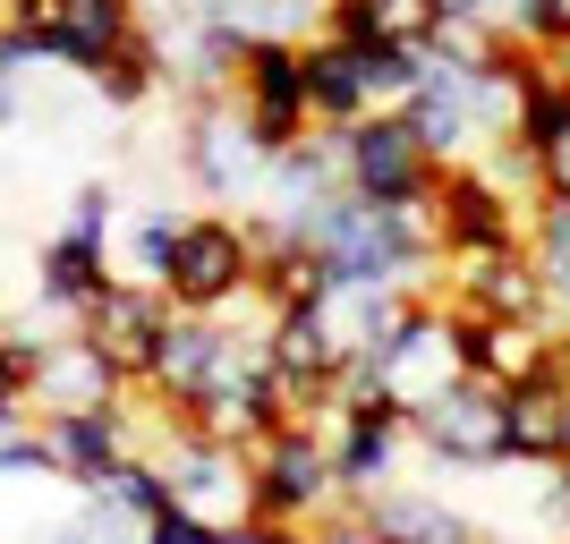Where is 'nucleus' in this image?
Returning a JSON list of instances; mask_svg holds the SVG:
<instances>
[{
  "label": "nucleus",
  "mask_w": 570,
  "mask_h": 544,
  "mask_svg": "<svg viewBox=\"0 0 570 544\" xmlns=\"http://www.w3.org/2000/svg\"><path fill=\"white\" fill-rule=\"evenodd\" d=\"M460 375H469V366H460V324H452V307L417 289V298L401 307V324H392L375 349L341 375V392H375V400H392V408H409V417H417V408L443 400Z\"/></svg>",
  "instance_id": "1"
},
{
  "label": "nucleus",
  "mask_w": 570,
  "mask_h": 544,
  "mask_svg": "<svg viewBox=\"0 0 570 544\" xmlns=\"http://www.w3.org/2000/svg\"><path fill=\"white\" fill-rule=\"evenodd\" d=\"M426 77V51H366L350 34H307V111L315 128H350L366 111H401L409 86Z\"/></svg>",
  "instance_id": "2"
},
{
  "label": "nucleus",
  "mask_w": 570,
  "mask_h": 544,
  "mask_svg": "<svg viewBox=\"0 0 570 544\" xmlns=\"http://www.w3.org/2000/svg\"><path fill=\"white\" fill-rule=\"evenodd\" d=\"M247 289H256V230L230 214H188L163 273V298L179 315H230Z\"/></svg>",
  "instance_id": "3"
},
{
  "label": "nucleus",
  "mask_w": 570,
  "mask_h": 544,
  "mask_svg": "<svg viewBox=\"0 0 570 544\" xmlns=\"http://www.w3.org/2000/svg\"><path fill=\"white\" fill-rule=\"evenodd\" d=\"M256 520H333L341 476H333V434L324 426H273L256 451Z\"/></svg>",
  "instance_id": "4"
},
{
  "label": "nucleus",
  "mask_w": 570,
  "mask_h": 544,
  "mask_svg": "<svg viewBox=\"0 0 570 544\" xmlns=\"http://www.w3.org/2000/svg\"><path fill=\"white\" fill-rule=\"evenodd\" d=\"M333 137H341V188L366 205H409V196H434V179H443V162L417 145L401 111H366Z\"/></svg>",
  "instance_id": "5"
},
{
  "label": "nucleus",
  "mask_w": 570,
  "mask_h": 544,
  "mask_svg": "<svg viewBox=\"0 0 570 544\" xmlns=\"http://www.w3.org/2000/svg\"><path fill=\"white\" fill-rule=\"evenodd\" d=\"M154 459H163V476H170V502L196 511L205 527H247L256 520V468H247V451L214 443V434H188L170 417V434H163Z\"/></svg>",
  "instance_id": "6"
},
{
  "label": "nucleus",
  "mask_w": 570,
  "mask_h": 544,
  "mask_svg": "<svg viewBox=\"0 0 570 544\" xmlns=\"http://www.w3.org/2000/svg\"><path fill=\"white\" fill-rule=\"evenodd\" d=\"M324 434H333V476H341V511H366V502L392 485V468H401L409 451V408L375 400V392H341L333 417H324Z\"/></svg>",
  "instance_id": "7"
},
{
  "label": "nucleus",
  "mask_w": 570,
  "mask_h": 544,
  "mask_svg": "<svg viewBox=\"0 0 570 544\" xmlns=\"http://www.w3.org/2000/svg\"><path fill=\"white\" fill-rule=\"evenodd\" d=\"M434 298L460 315H553L546 273L528 256V238H502V247H452L434 264Z\"/></svg>",
  "instance_id": "8"
},
{
  "label": "nucleus",
  "mask_w": 570,
  "mask_h": 544,
  "mask_svg": "<svg viewBox=\"0 0 570 544\" xmlns=\"http://www.w3.org/2000/svg\"><path fill=\"white\" fill-rule=\"evenodd\" d=\"M409 443L434 468H511V426H502V392L460 375L443 400H426L409 417Z\"/></svg>",
  "instance_id": "9"
},
{
  "label": "nucleus",
  "mask_w": 570,
  "mask_h": 544,
  "mask_svg": "<svg viewBox=\"0 0 570 544\" xmlns=\"http://www.w3.org/2000/svg\"><path fill=\"white\" fill-rule=\"evenodd\" d=\"M238 111H247V128H256L264 154H282V145H298L315 128L307 111V43H282V34H256L247 43V60H238Z\"/></svg>",
  "instance_id": "10"
},
{
  "label": "nucleus",
  "mask_w": 570,
  "mask_h": 544,
  "mask_svg": "<svg viewBox=\"0 0 570 544\" xmlns=\"http://www.w3.org/2000/svg\"><path fill=\"white\" fill-rule=\"evenodd\" d=\"M179 162H188V179L205 196H238V205H256L264 196V154L256 128H247V111H238V95H205L188 111V137H179Z\"/></svg>",
  "instance_id": "11"
},
{
  "label": "nucleus",
  "mask_w": 570,
  "mask_h": 544,
  "mask_svg": "<svg viewBox=\"0 0 570 544\" xmlns=\"http://www.w3.org/2000/svg\"><path fill=\"white\" fill-rule=\"evenodd\" d=\"M401 119L417 128V145H426L443 170L476 162L485 154V119H476V69H460V60H434L426 51V77L409 86Z\"/></svg>",
  "instance_id": "12"
},
{
  "label": "nucleus",
  "mask_w": 570,
  "mask_h": 544,
  "mask_svg": "<svg viewBox=\"0 0 570 544\" xmlns=\"http://www.w3.org/2000/svg\"><path fill=\"white\" fill-rule=\"evenodd\" d=\"M528 196H511L485 162H460L434 179V221H443V256L452 247H502V238H528Z\"/></svg>",
  "instance_id": "13"
},
{
  "label": "nucleus",
  "mask_w": 570,
  "mask_h": 544,
  "mask_svg": "<svg viewBox=\"0 0 570 544\" xmlns=\"http://www.w3.org/2000/svg\"><path fill=\"white\" fill-rule=\"evenodd\" d=\"M452 324H460V366H469V383L511 392V383L546 375L562 315H460V307H452Z\"/></svg>",
  "instance_id": "14"
},
{
  "label": "nucleus",
  "mask_w": 570,
  "mask_h": 544,
  "mask_svg": "<svg viewBox=\"0 0 570 544\" xmlns=\"http://www.w3.org/2000/svg\"><path fill=\"white\" fill-rule=\"evenodd\" d=\"M170 315H179V307H170L154 281H128V273H119V281L95 298V315H86L77 332H86V340H102V349H111V366H119L128 383H145V375H154V357H163Z\"/></svg>",
  "instance_id": "15"
},
{
  "label": "nucleus",
  "mask_w": 570,
  "mask_h": 544,
  "mask_svg": "<svg viewBox=\"0 0 570 544\" xmlns=\"http://www.w3.org/2000/svg\"><path fill=\"white\" fill-rule=\"evenodd\" d=\"M137 392V383L111 366V349L102 340H86V332H51L43 357H35V408L43 417H69V408H119Z\"/></svg>",
  "instance_id": "16"
},
{
  "label": "nucleus",
  "mask_w": 570,
  "mask_h": 544,
  "mask_svg": "<svg viewBox=\"0 0 570 544\" xmlns=\"http://www.w3.org/2000/svg\"><path fill=\"white\" fill-rule=\"evenodd\" d=\"M111 281H119L111 247H95V238H77V230H51L43 256H35V307H43V324H60V332L86 324ZM35 307H26V315H35Z\"/></svg>",
  "instance_id": "17"
},
{
  "label": "nucleus",
  "mask_w": 570,
  "mask_h": 544,
  "mask_svg": "<svg viewBox=\"0 0 570 544\" xmlns=\"http://www.w3.org/2000/svg\"><path fill=\"white\" fill-rule=\"evenodd\" d=\"M51 434V459H60V476H69L77 494H95L102 476L137 451V417H128V400L119 408H69V417H43Z\"/></svg>",
  "instance_id": "18"
},
{
  "label": "nucleus",
  "mask_w": 570,
  "mask_h": 544,
  "mask_svg": "<svg viewBox=\"0 0 570 544\" xmlns=\"http://www.w3.org/2000/svg\"><path fill=\"white\" fill-rule=\"evenodd\" d=\"M357 527L375 544H485L443 494H417V485H383V494L357 511Z\"/></svg>",
  "instance_id": "19"
},
{
  "label": "nucleus",
  "mask_w": 570,
  "mask_h": 544,
  "mask_svg": "<svg viewBox=\"0 0 570 544\" xmlns=\"http://www.w3.org/2000/svg\"><path fill=\"white\" fill-rule=\"evenodd\" d=\"M502 426H511V459L520 468H562L570 459V408L553 375H528L502 392Z\"/></svg>",
  "instance_id": "20"
},
{
  "label": "nucleus",
  "mask_w": 570,
  "mask_h": 544,
  "mask_svg": "<svg viewBox=\"0 0 570 544\" xmlns=\"http://www.w3.org/2000/svg\"><path fill=\"white\" fill-rule=\"evenodd\" d=\"M324 26L350 34V43H366V51H426L434 43V0H333Z\"/></svg>",
  "instance_id": "21"
},
{
  "label": "nucleus",
  "mask_w": 570,
  "mask_h": 544,
  "mask_svg": "<svg viewBox=\"0 0 570 544\" xmlns=\"http://www.w3.org/2000/svg\"><path fill=\"white\" fill-rule=\"evenodd\" d=\"M528 256L546 273L553 315L570 324V196H537V214H528Z\"/></svg>",
  "instance_id": "22"
},
{
  "label": "nucleus",
  "mask_w": 570,
  "mask_h": 544,
  "mask_svg": "<svg viewBox=\"0 0 570 544\" xmlns=\"http://www.w3.org/2000/svg\"><path fill=\"white\" fill-rule=\"evenodd\" d=\"M163 77H170V69H163V43H154V34H137L128 51H111V60L95 69V95L111 102V111H137V102L163 95Z\"/></svg>",
  "instance_id": "23"
},
{
  "label": "nucleus",
  "mask_w": 570,
  "mask_h": 544,
  "mask_svg": "<svg viewBox=\"0 0 570 544\" xmlns=\"http://www.w3.org/2000/svg\"><path fill=\"white\" fill-rule=\"evenodd\" d=\"M179 230H188V214H179V205H145V214L128 221V281H154V289H163Z\"/></svg>",
  "instance_id": "24"
},
{
  "label": "nucleus",
  "mask_w": 570,
  "mask_h": 544,
  "mask_svg": "<svg viewBox=\"0 0 570 544\" xmlns=\"http://www.w3.org/2000/svg\"><path fill=\"white\" fill-rule=\"evenodd\" d=\"M43 340L51 332H0V434L35 417L26 400H35V357H43Z\"/></svg>",
  "instance_id": "25"
},
{
  "label": "nucleus",
  "mask_w": 570,
  "mask_h": 544,
  "mask_svg": "<svg viewBox=\"0 0 570 544\" xmlns=\"http://www.w3.org/2000/svg\"><path fill=\"white\" fill-rule=\"evenodd\" d=\"M95 494H111L119 511H128V520L145 527V520H154V511L170 502V476H163V459H154V451H128V459H119V468L102 476Z\"/></svg>",
  "instance_id": "26"
},
{
  "label": "nucleus",
  "mask_w": 570,
  "mask_h": 544,
  "mask_svg": "<svg viewBox=\"0 0 570 544\" xmlns=\"http://www.w3.org/2000/svg\"><path fill=\"white\" fill-rule=\"evenodd\" d=\"M51 544H145V527L128 520L111 494H86V511L60 520V536H51Z\"/></svg>",
  "instance_id": "27"
},
{
  "label": "nucleus",
  "mask_w": 570,
  "mask_h": 544,
  "mask_svg": "<svg viewBox=\"0 0 570 544\" xmlns=\"http://www.w3.org/2000/svg\"><path fill=\"white\" fill-rule=\"evenodd\" d=\"M60 230H77V238H95V247H111V230H119V196L102 188V179H86V188L69 196V221Z\"/></svg>",
  "instance_id": "28"
},
{
  "label": "nucleus",
  "mask_w": 570,
  "mask_h": 544,
  "mask_svg": "<svg viewBox=\"0 0 570 544\" xmlns=\"http://www.w3.org/2000/svg\"><path fill=\"white\" fill-rule=\"evenodd\" d=\"M0 476H60L51 434L43 426H9V434H0Z\"/></svg>",
  "instance_id": "29"
},
{
  "label": "nucleus",
  "mask_w": 570,
  "mask_h": 544,
  "mask_svg": "<svg viewBox=\"0 0 570 544\" xmlns=\"http://www.w3.org/2000/svg\"><path fill=\"white\" fill-rule=\"evenodd\" d=\"M222 527H205L196 511H179V502H163L154 520H145V544H214Z\"/></svg>",
  "instance_id": "30"
},
{
  "label": "nucleus",
  "mask_w": 570,
  "mask_h": 544,
  "mask_svg": "<svg viewBox=\"0 0 570 544\" xmlns=\"http://www.w3.org/2000/svg\"><path fill=\"white\" fill-rule=\"evenodd\" d=\"M537 179H546V196H570V128L537 154Z\"/></svg>",
  "instance_id": "31"
},
{
  "label": "nucleus",
  "mask_w": 570,
  "mask_h": 544,
  "mask_svg": "<svg viewBox=\"0 0 570 544\" xmlns=\"http://www.w3.org/2000/svg\"><path fill=\"white\" fill-rule=\"evenodd\" d=\"M9 119H18V77L0 69V128H9Z\"/></svg>",
  "instance_id": "32"
},
{
  "label": "nucleus",
  "mask_w": 570,
  "mask_h": 544,
  "mask_svg": "<svg viewBox=\"0 0 570 544\" xmlns=\"http://www.w3.org/2000/svg\"><path fill=\"white\" fill-rule=\"evenodd\" d=\"M214 544H264V527H256V520H247V527H222Z\"/></svg>",
  "instance_id": "33"
},
{
  "label": "nucleus",
  "mask_w": 570,
  "mask_h": 544,
  "mask_svg": "<svg viewBox=\"0 0 570 544\" xmlns=\"http://www.w3.org/2000/svg\"><path fill=\"white\" fill-rule=\"evenodd\" d=\"M341 544H375V536H366V527H357V511H350V520H341Z\"/></svg>",
  "instance_id": "34"
},
{
  "label": "nucleus",
  "mask_w": 570,
  "mask_h": 544,
  "mask_svg": "<svg viewBox=\"0 0 570 544\" xmlns=\"http://www.w3.org/2000/svg\"><path fill=\"white\" fill-rule=\"evenodd\" d=\"M553 34H562V43H570V0H553Z\"/></svg>",
  "instance_id": "35"
},
{
  "label": "nucleus",
  "mask_w": 570,
  "mask_h": 544,
  "mask_svg": "<svg viewBox=\"0 0 570 544\" xmlns=\"http://www.w3.org/2000/svg\"><path fill=\"white\" fill-rule=\"evenodd\" d=\"M546 544H570V536H562V527H553V536H546Z\"/></svg>",
  "instance_id": "36"
},
{
  "label": "nucleus",
  "mask_w": 570,
  "mask_h": 544,
  "mask_svg": "<svg viewBox=\"0 0 570 544\" xmlns=\"http://www.w3.org/2000/svg\"><path fill=\"white\" fill-rule=\"evenodd\" d=\"M0 9H9V0H0Z\"/></svg>",
  "instance_id": "37"
}]
</instances>
